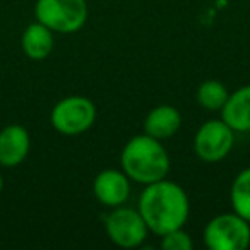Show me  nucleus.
<instances>
[{
  "instance_id": "f257e3e1",
  "label": "nucleus",
  "mask_w": 250,
  "mask_h": 250,
  "mask_svg": "<svg viewBox=\"0 0 250 250\" xmlns=\"http://www.w3.org/2000/svg\"><path fill=\"white\" fill-rule=\"evenodd\" d=\"M137 209L149 231L163 236L171 229L184 228L190 214V201L180 185L163 178L144 185Z\"/></svg>"
},
{
  "instance_id": "f03ea898",
  "label": "nucleus",
  "mask_w": 250,
  "mask_h": 250,
  "mask_svg": "<svg viewBox=\"0 0 250 250\" xmlns=\"http://www.w3.org/2000/svg\"><path fill=\"white\" fill-rule=\"evenodd\" d=\"M120 168L130 182L149 185L167 178L170 171V156L163 141L144 132L127 141L120 154Z\"/></svg>"
},
{
  "instance_id": "7ed1b4c3",
  "label": "nucleus",
  "mask_w": 250,
  "mask_h": 250,
  "mask_svg": "<svg viewBox=\"0 0 250 250\" xmlns=\"http://www.w3.org/2000/svg\"><path fill=\"white\" fill-rule=\"evenodd\" d=\"M96 104L86 96L72 94L57 101L50 113V124L62 136H79L96 122Z\"/></svg>"
},
{
  "instance_id": "20e7f679",
  "label": "nucleus",
  "mask_w": 250,
  "mask_h": 250,
  "mask_svg": "<svg viewBox=\"0 0 250 250\" xmlns=\"http://www.w3.org/2000/svg\"><path fill=\"white\" fill-rule=\"evenodd\" d=\"M36 21L48 26L53 33H77L87 21L86 0H36Z\"/></svg>"
},
{
  "instance_id": "39448f33",
  "label": "nucleus",
  "mask_w": 250,
  "mask_h": 250,
  "mask_svg": "<svg viewBox=\"0 0 250 250\" xmlns=\"http://www.w3.org/2000/svg\"><path fill=\"white\" fill-rule=\"evenodd\" d=\"M202 238L211 250H245L250 245V223L235 211L223 212L209 219Z\"/></svg>"
},
{
  "instance_id": "423d86ee",
  "label": "nucleus",
  "mask_w": 250,
  "mask_h": 250,
  "mask_svg": "<svg viewBox=\"0 0 250 250\" xmlns=\"http://www.w3.org/2000/svg\"><path fill=\"white\" fill-rule=\"evenodd\" d=\"M104 231L117 247L136 249L146 242L149 228L141 216L139 209L118 206L111 208V211L104 218Z\"/></svg>"
},
{
  "instance_id": "0eeeda50",
  "label": "nucleus",
  "mask_w": 250,
  "mask_h": 250,
  "mask_svg": "<svg viewBox=\"0 0 250 250\" xmlns=\"http://www.w3.org/2000/svg\"><path fill=\"white\" fill-rule=\"evenodd\" d=\"M233 144H235V132L223 118L204 122L194 137L195 154L206 163H218L225 160L231 153Z\"/></svg>"
},
{
  "instance_id": "6e6552de",
  "label": "nucleus",
  "mask_w": 250,
  "mask_h": 250,
  "mask_svg": "<svg viewBox=\"0 0 250 250\" xmlns=\"http://www.w3.org/2000/svg\"><path fill=\"white\" fill-rule=\"evenodd\" d=\"M93 194L96 201L106 208L124 206L130 195V178L124 173L122 168L101 170L93 180Z\"/></svg>"
},
{
  "instance_id": "1a4fd4ad",
  "label": "nucleus",
  "mask_w": 250,
  "mask_h": 250,
  "mask_svg": "<svg viewBox=\"0 0 250 250\" xmlns=\"http://www.w3.org/2000/svg\"><path fill=\"white\" fill-rule=\"evenodd\" d=\"M31 137L26 127L19 124L7 125L0 130V167L14 168L28 158Z\"/></svg>"
},
{
  "instance_id": "9d476101",
  "label": "nucleus",
  "mask_w": 250,
  "mask_h": 250,
  "mask_svg": "<svg viewBox=\"0 0 250 250\" xmlns=\"http://www.w3.org/2000/svg\"><path fill=\"white\" fill-rule=\"evenodd\" d=\"M221 118L231 127L233 132H250V84L240 86L228 94Z\"/></svg>"
},
{
  "instance_id": "9b49d317",
  "label": "nucleus",
  "mask_w": 250,
  "mask_h": 250,
  "mask_svg": "<svg viewBox=\"0 0 250 250\" xmlns=\"http://www.w3.org/2000/svg\"><path fill=\"white\" fill-rule=\"evenodd\" d=\"M182 115L171 104H158L144 118V132L154 139H170L180 130Z\"/></svg>"
},
{
  "instance_id": "f8f14e48",
  "label": "nucleus",
  "mask_w": 250,
  "mask_h": 250,
  "mask_svg": "<svg viewBox=\"0 0 250 250\" xmlns=\"http://www.w3.org/2000/svg\"><path fill=\"white\" fill-rule=\"evenodd\" d=\"M55 46V33L43 22L35 21L22 31L21 48L24 55L31 60H45Z\"/></svg>"
},
{
  "instance_id": "ddd939ff",
  "label": "nucleus",
  "mask_w": 250,
  "mask_h": 250,
  "mask_svg": "<svg viewBox=\"0 0 250 250\" xmlns=\"http://www.w3.org/2000/svg\"><path fill=\"white\" fill-rule=\"evenodd\" d=\"M229 202L233 211L250 223V167L243 168L233 178L229 188Z\"/></svg>"
},
{
  "instance_id": "4468645a",
  "label": "nucleus",
  "mask_w": 250,
  "mask_h": 250,
  "mask_svg": "<svg viewBox=\"0 0 250 250\" xmlns=\"http://www.w3.org/2000/svg\"><path fill=\"white\" fill-rule=\"evenodd\" d=\"M228 89L221 81L208 79L197 87V103L204 110L209 111H221L228 100Z\"/></svg>"
},
{
  "instance_id": "2eb2a0df",
  "label": "nucleus",
  "mask_w": 250,
  "mask_h": 250,
  "mask_svg": "<svg viewBox=\"0 0 250 250\" xmlns=\"http://www.w3.org/2000/svg\"><path fill=\"white\" fill-rule=\"evenodd\" d=\"M160 238H161L160 247L163 250H190L194 247L192 236L184 228L171 229V231L165 233Z\"/></svg>"
},
{
  "instance_id": "dca6fc26",
  "label": "nucleus",
  "mask_w": 250,
  "mask_h": 250,
  "mask_svg": "<svg viewBox=\"0 0 250 250\" xmlns=\"http://www.w3.org/2000/svg\"><path fill=\"white\" fill-rule=\"evenodd\" d=\"M2 188H4V177L0 173V192H2Z\"/></svg>"
},
{
  "instance_id": "f3484780",
  "label": "nucleus",
  "mask_w": 250,
  "mask_h": 250,
  "mask_svg": "<svg viewBox=\"0 0 250 250\" xmlns=\"http://www.w3.org/2000/svg\"><path fill=\"white\" fill-rule=\"evenodd\" d=\"M249 144H250V132H249Z\"/></svg>"
}]
</instances>
